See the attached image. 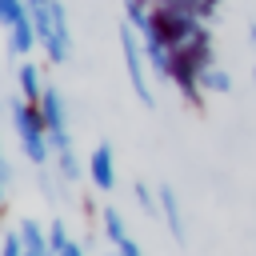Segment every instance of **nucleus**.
Returning <instances> with one entry per match:
<instances>
[{
  "mask_svg": "<svg viewBox=\"0 0 256 256\" xmlns=\"http://www.w3.org/2000/svg\"><path fill=\"white\" fill-rule=\"evenodd\" d=\"M100 228H104V236H108L112 244H120V240H128V228H124V216H120L116 208H104V212H100Z\"/></svg>",
  "mask_w": 256,
  "mask_h": 256,
  "instance_id": "nucleus-11",
  "label": "nucleus"
},
{
  "mask_svg": "<svg viewBox=\"0 0 256 256\" xmlns=\"http://www.w3.org/2000/svg\"><path fill=\"white\" fill-rule=\"evenodd\" d=\"M116 256H144V252H140V244L128 236V240H120V244H116Z\"/></svg>",
  "mask_w": 256,
  "mask_h": 256,
  "instance_id": "nucleus-16",
  "label": "nucleus"
},
{
  "mask_svg": "<svg viewBox=\"0 0 256 256\" xmlns=\"http://www.w3.org/2000/svg\"><path fill=\"white\" fill-rule=\"evenodd\" d=\"M4 256H28V248H24L20 232H8V236H4Z\"/></svg>",
  "mask_w": 256,
  "mask_h": 256,
  "instance_id": "nucleus-15",
  "label": "nucleus"
},
{
  "mask_svg": "<svg viewBox=\"0 0 256 256\" xmlns=\"http://www.w3.org/2000/svg\"><path fill=\"white\" fill-rule=\"evenodd\" d=\"M32 24H36L44 56L52 64H68V56H72V32H68V8H64V0L32 4Z\"/></svg>",
  "mask_w": 256,
  "mask_h": 256,
  "instance_id": "nucleus-1",
  "label": "nucleus"
},
{
  "mask_svg": "<svg viewBox=\"0 0 256 256\" xmlns=\"http://www.w3.org/2000/svg\"><path fill=\"white\" fill-rule=\"evenodd\" d=\"M248 36H252V44H256V24H252V28H248Z\"/></svg>",
  "mask_w": 256,
  "mask_h": 256,
  "instance_id": "nucleus-17",
  "label": "nucleus"
},
{
  "mask_svg": "<svg viewBox=\"0 0 256 256\" xmlns=\"http://www.w3.org/2000/svg\"><path fill=\"white\" fill-rule=\"evenodd\" d=\"M160 216H164V228L172 232V240L176 244H184V212H180V200H176V192L168 188V184H160Z\"/></svg>",
  "mask_w": 256,
  "mask_h": 256,
  "instance_id": "nucleus-6",
  "label": "nucleus"
},
{
  "mask_svg": "<svg viewBox=\"0 0 256 256\" xmlns=\"http://www.w3.org/2000/svg\"><path fill=\"white\" fill-rule=\"evenodd\" d=\"M28 12H32V8H28V0H0V24H4V28L20 24Z\"/></svg>",
  "mask_w": 256,
  "mask_h": 256,
  "instance_id": "nucleus-12",
  "label": "nucleus"
},
{
  "mask_svg": "<svg viewBox=\"0 0 256 256\" xmlns=\"http://www.w3.org/2000/svg\"><path fill=\"white\" fill-rule=\"evenodd\" d=\"M12 120H16V136H20L24 156H28L36 168H40V164H48L52 140H48V124H44L40 104H28L24 96H16V100H12Z\"/></svg>",
  "mask_w": 256,
  "mask_h": 256,
  "instance_id": "nucleus-2",
  "label": "nucleus"
},
{
  "mask_svg": "<svg viewBox=\"0 0 256 256\" xmlns=\"http://www.w3.org/2000/svg\"><path fill=\"white\" fill-rule=\"evenodd\" d=\"M132 192H136V204H140V208H144L148 216H156V212H160V204H156V196H152V188H144V184H136Z\"/></svg>",
  "mask_w": 256,
  "mask_h": 256,
  "instance_id": "nucleus-14",
  "label": "nucleus"
},
{
  "mask_svg": "<svg viewBox=\"0 0 256 256\" xmlns=\"http://www.w3.org/2000/svg\"><path fill=\"white\" fill-rule=\"evenodd\" d=\"M32 44H40V36H36V24H32V12L20 20V24H12L8 28V52L20 60V56H28L32 52Z\"/></svg>",
  "mask_w": 256,
  "mask_h": 256,
  "instance_id": "nucleus-7",
  "label": "nucleus"
},
{
  "mask_svg": "<svg viewBox=\"0 0 256 256\" xmlns=\"http://www.w3.org/2000/svg\"><path fill=\"white\" fill-rule=\"evenodd\" d=\"M16 232H20V240H24L28 252H48V256H52V244H48V236H44V228H40L36 220H24Z\"/></svg>",
  "mask_w": 256,
  "mask_h": 256,
  "instance_id": "nucleus-10",
  "label": "nucleus"
},
{
  "mask_svg": "<svg viewBox=\"0 0 256 256\" xmlns=\"http://www.w3.org/2000/svg\"><path fill=\"white\" fill-rule=\"evenodd\" d=\"M120 52H124V68H128V80H132L140 104L152 108L156 96H152V84H148V76H144V60H148V56H144V40H140V32H136L128 20L120 24Z\"/></svg>",
  "mask_w": 256,
  "mask_h": 256,
  "instance_id": "nucleus-3",
  "label": "nucleus"
},
{
  "mask_svg": "<svg viewBox=\"0 0 256 256\" xmlns=\"http://www.w3.org/2000/svg\"><path fill=\"white\" fill-rule=\"evenodd\" d=\"M200 88H204V92H212V96H224V92H232V76H228L224 68L208 64V68L200 72Z\"/></svg>",
  "mask_w": 256,
  "mask_h": 256,
  "instance_id": "nucleus-9",
  "label": "nucleus"
},
{
  "mask_svg": "<svg viewBox=\"0 0 256 256\" xmlns=\"http://www.w3.org/2000/svg\"><path fill=\"white\" fill-rule=\"evenodd\" d=\"M56 164H60V176H64V180H80V160H76L72 148H60V160H56Z\"/></svg>",
  "mask_w": 256,
  "mask_h": 256,
  "instance_id": "nucleus-13",
  "label": "nucleus"
},
{
  "mask_svg": "<svg viewBox=\"0 0 256 256\" xmlns=\"http://www.w3.org/2000/svg\"><path fill=\"white\" fill-rule=\"evenodd\" d=\"M88 176L100 192H112L116 188V160H112V144H96L92 160H88Z\"/></svg>",
  "mask_w": 256,
  "mask_h": 256,
  "instance_id": "nucleus-5",
  "label": "nucleus"
},
{
  "mask_svg": "<svg viewBox=\"0 0 256 256\" xmlns=\"http://www.w3.org/2000/svg\"><path fill=\"white\" fill-rule=\"evenodd\" d=\"M16 80H20V96H24L28 104H40V96H44V88H48V84L40 80V68H36L32 60L16 68Z\"/></svg>",
  "mask_w": 256,
  "mask_h": 256,
  "instance_id": "nucleus-8",
  "label": "nucleus"
},
{
  "mask_svg": "<svg viewBox=\"0 0 256 256\" xmlns=\"http://www.w3.org/2000/svg\"><path fill=\"white\" fill-rule=\"evenodd\" d=\"M40 112H44V124H48V140H52V148L60 152V148H72V136H68V108H64V92L60 88H44V96H40Z\"/></svg>",
  "mask_w": 256,
  "mask_h": 256,
  "instance_id": "nucleus-4",
  "label": "nucleus"
},
{
  "mask_svg": "<svg viewBox=\"0 0 256 256\" xmlns=\"http://www.w3.org/2000/svg\"><path fill=\"white\" fill-rule=\"evenodd\" d=\"M252 80H256V68H252Z\"/></svg>",
  "mask_w": 256,
  "mask_h": 256,
  "instance_id": "nucleus-19",
  "label": "nucleus"
},
{
  "mask_svg": "<svg viewBox=\"0 0 256 256\" xmlns=\"http://www.w3.org/2000/svg\"><path fill=\"white\" fill-rule=\"evenodd\" d=\"M32 4H48V0H28V8H32Z\"/></svg>",
  "mask_w": 256,
  "mask_h": 256,
  "instance_id": "nucleus-18",
  "label": "nucleus"
}]
</instances>
